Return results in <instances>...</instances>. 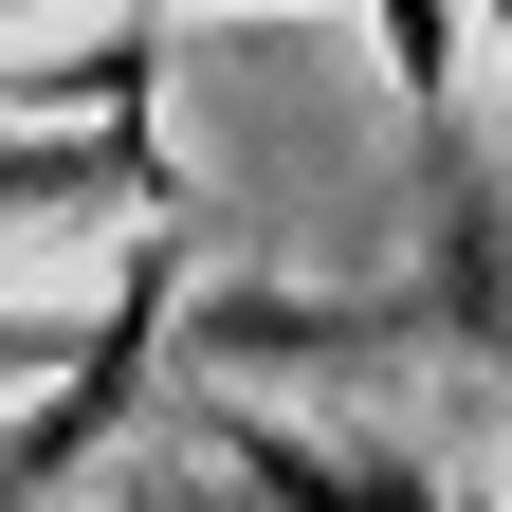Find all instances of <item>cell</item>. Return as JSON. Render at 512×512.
Returning a JSON list of instances; mask_svg holds the SVG:
<instances>
[{"instance_id": "6da1fadb", "label": "cell", "mask_w": 512, "mask_h": 512, "mask_svg": "<svg viewBox=\"0 0 512 512\" xmlns=\"http://www.w3.org/2000/svg\"><path fill=\"white\" fill-rule=\"evenodd\" d=\"M439 330H476L512 366V183H476L458 202V256H439Z\"/></svg>"}, {"instance_id": "7a4b0ae2", "label": "cell", "mask_w": 512, "mask_h": 512, "mask_svg": "<svg viewBox=\"0 0 512 512\" xmlns=\"http://www.w3.org/2000/svg\"><path fill=\"white\" fill-rule=\"evenodd\" d=\"M384 55H403V92L458 74V0H384Z\"/></svg>"}, {"instance_id": "3957f363", "label": "cell", "mask_w": 512, "mask_h": 512, "mask_svg": "<svg viewBox=\"0 0 512 512\" xmlns=\"http://www.w3.org/2000/svg\"><path fill=\"white\" fill-rule=\"evenodd\" d=\"M403 512H458V494H403Z\"/></svg>"}, {"instance_id": "277c9868", "label": "cell", "mask_w": 512, "mask_h": 512, "mask_svg": "<svg viewBox=\"0 0 512 512\" xmlns=\"http://www.w3.org/2000/svg\"><path fill=\"white\" fill-rule=\"evenodd\" d=\"M494 19H512V0H494Z\"/></svg>"}]
</instances>
